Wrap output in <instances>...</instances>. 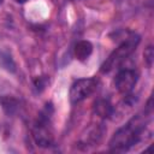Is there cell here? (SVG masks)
<instances>
[{"mask_svg":"<svg viewBox=\"0 0 154 154\" xmlns=\"http://www.w3.org/2000/svg\"><path fill=\"white\" fill-rule=\"evenodd\" d=\"M147 130V120L144 116L137 114L132 117L124 126L119 128L109 141L113 150H128L144 138Z\"/></svg>","mask_w":154,"mask_h":154,"instance_id":"6da1fadb","label":"cell"},{"mask_svg":"<svg viewBox=\"0 0 154 154\" xmlns=\"http://www.w3.org/2000/svg\"><path fill=\"white\" fill-rule=\"evenodd\" d=\"M140 42V37L135 34L130 35L129 37H126V40H124L111 54L109 57L103 61V64L101 65V72L102 73H107L109 71H112L113 69L118 67L137 47Z\"/></svg>","mask_w":154,"mask_h":154,"instance_id":"7a4b0ae2","label":"cell"},{"mask_svg":"<svg viewBox=\"0 0 154 154\" xmlns=\"http://www.w3.org/2000/svg\"><path fill=\"white\" fill-rule=\"evenodd\" d=\"M32 136L37 146L40 147H49L53 144V130L51 125V113L48 112V107L41 113L38 119L36 120L34 129H32Z\"/></svg>","mask_w":154,"mask_h":154,"instance_id":"3957f363","label":"cell"},{"mask_svg":"<svg viewBox=\"0 0 154 154\" xmlns=\"http://www.w3.org/2000/svg\"><path fill=\"white\" fill-rule=\"evenodd\" d=\"M97 87V79L91 78H81L77 79L70 88V101L71 103H78L84 99L89 97Z\"/></svg>","mask_w":154,"mask_h":154,"instance_id":"277c9868","label":"cell"},{"mask_svg":"<svg viewBox=\"0 0 154 154\" xmlns=\"http://www.w3.org/2000/svg\"><path fill=\"white\" fill-rule=\"evenodd\" d=\"M138 79V75L132 69H122L118 71L114 78V87L116 89L124 95H128L132 91L134 87L136 85Z\"/></svg>","mask_w":154,"mask_h":154,"instance_id":"5b68a950","label":"cell"},{"mask_svg":"<svg viewBox=\"0 0 154 154\" xmlns=\"http://www.w3.org/2000/svg\"><path fill=\"white\" fill-rule=\"evenodd\" d=\"M91 52H93V45L89 41H85V40L78 41L75 45V48H73V54H75L76 59H78L79 61L87 60L90 57Z\"/></svg>","mask_w":154,"mask_h":154,"instance_id":"8992f818","label":"cell"},{"mask_svg":"<svg viewBox=\"0 0 154 154\" xmlns=\"http://www.w3.org/2000/svg\"><path fill=\"white\" fill-rule=\"evenodd\" d=\"M94 109H95V113L101 118H108V117L113 116V107L109 103V101L105 100V99L97 100L95 102Z\"/></svg>","mask_w":154,"mask_h":154,"instance_id":"52a82bcc","label":"cell"},{"mask_svg":"<svg viewBox=\"0 0 154 154\" xmlns=\"http://www.w3.org/2000/svg\"><path fill=\"white\" fill-rule=\"evenodd\" d=\"M144 58L147 60L148 66H150L152 65V60H153V49H152V47H148L147 48V51L144 52Z\"/></svg>","mask_w":154,"mask_h":154,"instance_id":"ba28073f","label":"cell"},{"mask_svg":"<svg viewBox=\"0 0 154 154\" xmlns=\"http://www.w3.org/2000/svg\"><path fill=\"white\" fill-rule=\"evenodd\" d=\"M14 2H18V4H23V2H25L26 0H13Z\"/></svg>","mask_w":154,"mask_h":154,"instance_id":"9c48e42d","label":"cell"},{"mask_svg":"<svg viewBox=\"0 0 154 154\" xmlns=\"http://www.w3.org/2000/svg\"><path fill=\"white\" fill-rule=\"evenodd\" d=\"M2 2H4V0H0V5H1V4H2Z\"/></svg>","mask_w":154,"mask_h":154,"instance_id":"30bf717a","label":"cell"}]
</instances>
